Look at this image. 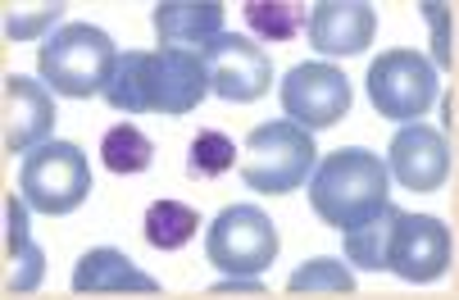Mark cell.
I'll return each instance as SVG.
<instances>
[{
	"label": "cell",
	"instance_id": "cell-21",
	"mask_svg": "<svg viewBox=\"0 0 459 300\" xmlns=\"http://www.w3.org/2000/svg\"><path fill=\"white\" fill-rule=\"evenodd\" d=\"M246 28L264 41H291L305 32V5L296 0H246Z\"/></svg>",
	"mask_w": 459,
	"mask_h": 300
},
{
	"label": "cell",
	"instance_id": "cell-19",
	"mask_svg": "<svg viewBox=\"0 0 459 300\" xmlns=\"http://www.w3.org/2000/svg\"><path fill=\"white\" fill-rule=\"evenodd\" d=\"M195 227H201V214L182 201H155L146 210V242L155 251H182L195 236Z\"/></svg>",
	"mask_w": 459,
	"mask_h": 300
},
{
	"label": "cell",
	"instance_id": "cell-13",
	"mask_svg": "<svg viewBox=\"0 0 459 300\" xmlns=\"http://www.w3.org/2000/svg\"><path fill=\"white\" fill-rule=\"evenodd\" d=\"M305 32L318 55H364L377 37V10L364 0H318L314 14L305 19Z\"/></svg>",
	"mask_w": 459,
	"mask_h": 300
},
{
	"label": "cell",
	"instance_id": "cell-7",
	"mask_svg": "<svg viewBox=\"0 0 459 300\" xmlns=\"http://www.w3.org/2000/svg\"><path fill=\"white\" fill-rule=\"evenodd\" d=\"M364 87L373 109L396 124H419L437 105V69L419 50H382L364 73Z\"/></svg>",
	"mask_w": 459,
	"mask_h": 300
},
{
	"label": "cell",
	"instance_id": "cell-16",
	"mask_svg": "<svg viewBox=\"0 0 459 300\" xmlns=\"http://www.w3.org/2000/svg\"><path fill=\"white\" fill-rule=\"evenodd\" d=\"M28 201L23 196H5V251H10V278H5V291L10 296H23L32 287H41L46 278V255L41 246L28 236Z\"/></svg>",
	"mask_w": 459,
	"mask_h": 300
},
{
	"label": "cell",
	"instance_id": "cell-24",
	"mask_svg": "<svg viewBox=\"0 0 459 300\" xmlns=\"http://www.w3.org/2000/svg\"><path fill=\"white\" fill-rule=\"evenodd\" d=\"M423 19L432 23V59L437 69H455V23H450V10L446 5H423Z\"/></svg>",
	"mask_w": 459,
	"mask_h": 300
},
{
	"label": "cell",
	"instance_id": "cell-2",
	"mask_svg": "<svg viewBox=\"0 0 459 300\" xmlns=\"http://www.w3.org/2000/svg\"><path fill=\"white\" fill-rule=\"evenodd\" d=\"M386 192L391 173L377 159V150L364 146H342L327 159H318L309 173V210L337 232H351L364 219H373L386 205Z\"/></svg>",
	"mask_w": 459,
	"mask_h": 300
},
{
	"label": "cell",
	"instance_id": "cell-10",
	"mask_svg": "<svg viewBox=\"0 0 459 300\" xmlns=\"http://www.w3.org/2000/svg\"><path fill=\"white\" fill-rule=\"evenodd\" d=\"M205 69H210V91L232 100V105H250L269 91L273 82V59L269 50L241 37V32H223L210 50H205Z\"/></svg>",
	"mask_w": 459,
	"mask_h": 300
},
{
	"label": "cell",
	"instance_id": "cell-11",
	"mask_svg": "<svg viewBox=\"0 0 459 300\" xmlns=\"http://www.w3.org/2000/svg\"><path fill=\"white\" fill-rule=\"evenodd\" d=\"M386 173L396 177L401 187L410 192H437L446 187V173H450V150L446 137L428 124H405L386 146Z\"/></svg>",
	"mask_w": 459,
	"mask_h": 300
},
{
	"label": "cell",
	"instance_id": "cell-25",
	"mask_svg": "<svg viewBox=\"0 0 459 300\" xmlns=\"http://www.w3.org/2000/svg\"><path fill=\"white\" fill-rule=\"evenodd\" d=\"M264 296V282H259V278H228L223 273V282H214L210 287V296Z\"/></svg>",
	"mask_w": 459,
	"mask_h": 300
},
{
	"label": "cell",
	"instance_id": "cell-9",
	"mask_svg": "<svg viewBox=\"0 0 459 300\" xmlns=\"http://www.w3.org/2000/svg\"><path fill=\"white\" fill-rule=\"evenodd\" d=\"M450 227L437 214H396L391 227V246H386V269L405 278V282H437L450 269Z\"/></svg>",
	"mask_w": 459,
	"mask_h": 300
},
{
	"label": "cell",
	"instance_id": "cell-17",
	"mask_svg": "<svg viewBox=\"0 0 459 300\" xmlns=\"http://www.w3.org/2000/svg\"><path fill=\"white\" fill-rule=\"evenodd\" d=\"M396 205H382L373 219H364L359 227H351V232H342L346 236V260L355 264V269H386V246H391V227H396Z\"/></svg>",
	"mask_w": 459,
	"mask_h": 300
},
{
	"label": "cell",
	"instance_id": "cell-18",
	"mask_svg": "<svg viewBox=\"0 0 459 300\" xmlns=\"http://www.w3.org/2000/svg\"><path fill=\"white\" fill-rule=\"evenodd\" d=\"M100 159H105V168L118 173V177H127V173H146V168L155 164V146H151V137H146L142 128H133V124H114V128L100 137Z\"/></svg>",
	"mask_w": 459,
	"mask_h": 300
},
{
	"label": "cell",
	"instance_id": "cell-4",
	"mask_svg": "<svg viewBox=\"0 0 459 300\" xmlns=\"http://www.w3.org/2000/svg\"><path fill=\"white\" fill-rule=\"evenodd\" d=\"M241 150H246L241 155V183L259 196H291L296 187L309 183V173L318 164L314 137L305 128H296L291 118L250 128Z\"/></svg>",
	"mask_w": 459,
	"mask_h": 300
},
{
	"label": "cell",
	"instance_id": "cell-14",
	"mask_svg": "<svg viewBox=\"0 0 459 300\" xmlns=\"http://www.w3.org/2000/svg\"><path fill=\"white\" fill-rule=\"evenodd\" d=\"M151 23L160 46L205 55L223 37V5L219 0H164V5H155Z\"/></svg>",
	"mask_w": 459,
	"mask_h": 300
},
{
	"label": "cell",
	"instance_id": "cell-8",
	"mask_svg": "<svg viewBox=\"0 0 459 300\" xmlns=\"http://www.w3.org/2000/svg\"><path fill=\"white\" fill-rule=\"evenodd\" d=\"M278 96H282V114L305 133L333 128L351 114V78L333 64H296L282 78Z\"/></svg>",
	"mask_w": 459,
	"mask_h": 300
},
{
	"label": "cell",
	"instance_id": "cell-22",
	"mask_svg": "<svg viewBox=\"0 0 459 300\" xmlns=\"http://www.w3.org/2000/svg\"><path fill=\"white\" fill-rule=\"evenodd\" d=\"M232 164H237V146H232V137H223L214 128L195 133V141L186 146V173L195 183H214V177H223Z\"/></svg>",
	"mask_w": 459,
	"mask_h": 300
},
{
	"label": "cell",
	"instance_id": "cell-20",
	"mask_svg": "<svg viewBox=\"0 0 459 300\" xmlns=\"http://www.w3.org/2000/svg\"><path fill=\"white\" fill-rule=\"evenodd\" d=\"M287 291L291 296H355V273L333 255H318V260H305L287 278Z\"/></svg>",
	"mask_w": 459,
	"mask_h": 300
},
{
	"label": "cell",
	"instance_id": "cell-12",
	"mask_svg": "<svg viewBox=\"0 0 459 300\" xmlns=\"http://www.w3.org/2000/svg\"><path fill=\"white\" fill-rule=\"evenodd\" d=\"M55 100L50 87L23 73H5V155H28L55 133Z\"/></svg>",
	"mask_w": 459,
	"mask_h": 300
},
{
	"label": "cell",
	"instance_id": "cell-23",
	"mask_svg": "<svg viewBox=\"0 0 459 300\" xmlns=\"http://www.w3.org/2000/svg\"><path fill=\"white\" fill-rule=\"evenodd\" d=\"M64 19V5H37V10H10L5 19V37L10 41H32V37H46L55 23Z\"/></svg>",
	"mask_w": 459,
	"mask_h": 300
},
{
	"label": "cell",
	"instance_id": "cell-5",
	"mask_svg": "<svg viewBox=\"0 0 459 300\" xmlns=\"http://www.w3.org/2000/svg\"><path fill=\"white\" fill-rule=\"evenodd\" d=\"M19 196L50 219L74 214L87 196H91V168H87V150L74 141H41L37 150L23 155L19 164Z\"/></svg>",
	"mask_w": 459,
	"mask_h": 300
},
{
	"label": "cell",
	"instance_id": "cell-6",
	"mask_svg": "<svg viewBox=\"0 0 459 300\" xmlns=\"http://www.w3.org/2000/svg\"><path fill=\"white\" fill-rule=\"evenodd\" d=\"M205 255L228 278H259L278 260V223L255 205H228L205 232Z\"/></svg>",
	"mask_w": 459,
	"mask_h": 300
},
{
	"label": "cell",
	"instance_id": "cell-3",
	"mask_svg": "<svg viewBox=\"0 0 459 300\" xmlns=\"http://www.w3.org/2000/svg\"><path fill=\"white\" fill-rule=\"evenodd\" d=\"M114 64H118V50H114L109 32L91 28V23H64L37 50L41 82L55 96H69V100L105 96V87L114 78Z\"/></svg>",
	"mask_w": 459,
	"mask_h": 300
},
{
	"label": "cell",
	"instance_id": "cell-15",
	"mask_svg": "<svg viewBox=\"0 0 459 300\" xmlns=\"http://www.w3.org/2000/svg\"><path fill=\"white\" fill-rule=\"evenodd\" d=\"M74 291L78 296H105V291H142V296H155L160 282L151 273H142L133 260L114 246H96L87 255H78L74 264Z\"/></svg>",
	"mask_w": 459,
	"mask_h": 300
},
{
	"label": "cell",
	"instance_id": "cell-1",
	"mask_svg": "<svg viewBox=\"0 0 459 300\" xmlns=\"http://www.w3.org/2000/svg\"><path fill=\"white\" fill-rule=\"evenodd\" d=\"M210 96V69H205V55L195 50H123L114 78L105 87L109 109L118 114H169L182 118L191 114Z\"/></svg>",
	"mask_w": 459,
	"mask_h": 300
}]
</instances>
